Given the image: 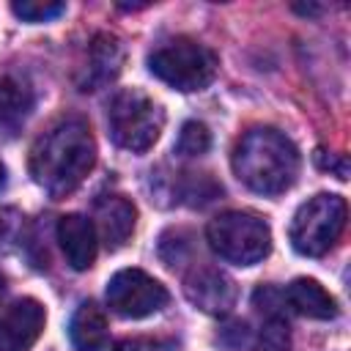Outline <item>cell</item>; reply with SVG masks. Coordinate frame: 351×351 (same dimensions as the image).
Returning a JSON list of instances; mask_svg holds the SVG:
<instances>
[{
  "instance_id": "cell-1",
  "label": "cell",
  "mask_w": 351,
  "mask_h": 351,
  "mask_svg": "<svg viewBox=\"0 0 351 351\" xmlns=\"http://www.w3.org/2000/svg\"><path fill=\"white\" fill-rule=\"evenodd\" d=\"M96 165V143L85 118H63L30 148V176L52 197L74 192Z\"/></svg>"
},
{
  "instance_id": "cell-2",
  "label": "cell",
  "mask_w": 351,
  "mask_h": 351,
  "mask_svg": "<svg viewBox=\"0 0 351 351\" xmlns=\"http://www.w3.org/2000/svg\"><path fill=\"white\" fill-rule=\"evenodd\" d=\"M236 178L258 195H282L293 186L302 159L291 137L274 126H255L241 134L230 156Z\"/></svg>"
},
{
  "instance_id": "cell-3",
  "label": "cell",
  "mask_w": 351,
  "mask_h": 351,
  "mask_svg": "<svg viewBox=\"0 0 351 351\" xmlns=\"http://www.w3.org/2000/svg\"><path fill=\"white\" fill-rule=\"evenodd\" d=\"M217 66H219L217 55L206 44L189 36L167 38L148 55L151 74L181 93L208 88L217 77Z\"/></svg>"
},
{
  "instance_id": "cell-4",
  "label": "cell",
  "mask_w": 351,
  "mask_h": 351,
  "mask_svg": "<svg viewBox=\"0 0 351 351\" xmlns=\"http://www.w3.org/2000/svg\"><path fill=\"white\" fill-rule=\"evenodd\" d=\"M165 112L162 107L137 88H123L110 99L107 129L110 140L132 154H145L162 134Z\"/></svg>"
},
{
  "instance_id": "cell-5",
  "label": "cell",
  "mask_w": 351,
  "mask_h": 351,
  "mask_svg": "<svg viewBox=\"0 0 351 351\" xmlns=\"http://www.w3.org/2000/svg\"><path fill=\"white\" fill-rule=\"evenodd\" d=\"M208 247L228 263L252 266L261 263L271 250L269 222L252 211H225L206 228Z\"/></svg>"
},
{
  "instance_id": "cell-6",
  "label": "cell",
  "mask_w": 351,
  "mask_h": 351,
  "mask_svg": "<svg viewBox=\"0 0 351 351\" xmlns=\"http://www.w3.org/2000/svg\"><path fill=\"white\" fill-rule=\"evenodd\" d=\"M346 217H348L346 200L340 195L321 192L296 208L288 228V239L299 255L321 258L337 244L346 228Z\"/></svg>"
},
{
  "instance_id": "cell-7",
  "label": "cell",
  "mask_w": 351,
  "mask_h": 351,
  "mask_svg": "<svg viewBox=\"0 0 351 351\" xmlns=\"http://www.w3.org/2000/svg\"><path fill=\"white\" fill-rule=\"evenodd\" d=\"M107 304L115 315L121 318H145L159 313L170 293L167 288L154 280L151 274H145L143 269H121L110 277L107 282Z\"/></svg>"
},
{
  "instance_id": "cell-8",
  "label": "cell",
  "mask_w": 351,
  "mask_h": 351,
  "mask_svg": "<svg viewBox=\"0 0 351 351\" xmlns=\"http://www.w3.org/2000/svg\"><path fill=\"white\" fill-rule=\"evenodd\" d=\"M47 324V310L38 299H16L0 313V351H30Z\"/></svg>"
},
{
  "instance_id": "cell-9",
  "label": "cell",
  "mask_w": 351,
  "mask_h": 351,
  "mask_svg": "<svg viewBox=\"0 0 351 351\" xmlns=\"http://www.w3.org/2000/svg\"><path fill=\"white\" fill-rule=\"evenodd\" d=\"M184 293H186V299L197 310H203L208 315H225V313H230V307L236 304V296H239L236 282L225 271L211 269V266L195 269L184 280Z\"/></svg>"
},
{
  "instance_id": "cell-10",
  "label": "cell",
  "mask_w": 351,
  "mask_h": 351,
  "mask_svg": "<svg viewBox=\"0 0 351 351\" xmlns=\"http://www.w3.org/2000/svg\"><path fill=\"white\" fill-rule=\"evenodd\" d=\"M58 241L71 269L85 271L93 266L96 252H99V233H96L93 219L82 214H63L58 219Z\"/></svg>"
},
{
  "instance_id": "cell-11",
  "label": "cell",
  "mask_w": 351,
  "mask_h": 351,
  "mask_svg": "<svg viewBox=\"0 0 351 351\" xmlns=\"http://www.w3.org/2000/svg\"><path fill=\"white\" fill-rule=\"evenodd\" d=\"M96 233L110 250H118L129 241L137 225V208L121 195H104L96 200Z\"/></svg>"
},
{
  "instance_id": "cell-12",
  "label": "cell",
  "mask_w": 351,
  "mask_h": 351,
  "mask_svg": "<svg viewBox=\"0 0 351 351\" xmlns=\"http://www.w3.org/2000/svg\"><path fill=\"white\" fill-rule=\"evenodd\" d=\"M121 63H123L121 41L110 33L93 36L90 49H88V71H85V80H82V90H96L101 85L112 82L121 71Z\"/></svg>"
},
{
  "instance_id": "cell-13",
  "label": "cell",
  "mask_w": 351,
  "mask_h": 351,
  "mask_svg": "<svg viewBox=\"0 0 351 351\" xmlns=\"http://www.w3.org/2000/svg\"><path fill=\"white\" fill-rule=\"evenodd\" d=\"M282 296H285V304L299 315H307V318H315V321H329V318L337 315V302L332 299V293L318 280L296 277L282 291Z\"/></svg>"
},
{
  "instance_id": "cell-14",
  "label": "cell",
  "mask_w": 351,
  "mask_h": 351,
  "mask_svg": "<svg viewBox=\"0 0 351 351\" xmlns=\"http://www.w3.org/2000/svg\"><path fill=\"white\" fill-rule=\"evenodd\" d=\"M69 337L77 351H101L107 346V318L93 302H82L69 324Z\"/></svg>"
},
{
  "instance_id": "cell-15",
  "label": "cell",
  "mask_w": 351,
  "mask_h": 351,
  "mask_svg": "<svg viewBox=\"0 0 351 351\" xmlns=\"http://www.w3.org/2000/svg\"><path fill=\"white\" fill-rule=\"evenodd\" d=\"M33 88L25 80L0 74V126H16L19 121H25L33 110Z\"/></svg>"
},
{
  "instance_id": "cell-16",
  "label": "cell",
  "mask_w": 351,
  "mask_h": 351,
  "mask_svg": "<svg viewBox=\"0 0 351 351\" xmlns=\"http://www.w3.org/2000/svg\"><path fill=\"white\" fill-rule=\"evenodd\" d=\"M211 148V132L206 123L200 121H186L178 132V140H176V151L184 154V156H200Z\"/></svg>"
},
{
  "instance_id": "cell-17",
  "label": "cell",
  "mask_w": 351,
  "mask_h": 351,
  "mask_svg": "<svg viewBox=\"0 0 351 351\" xmlns=\"http://www.w3.org/2000/svg\"><path fill=\"white\" fill-rule=\"evenodd\" d=\"M11 11L25 19V22H49L66 11V3H52V0H22L11 3Z\"/></svg>"
},
{
  "instance_id": "cell-18",
  "label": "cell",
  "mask_w": 351,
  "mask_h": 351,
  "mask_svg": "<svg viewBox=\"0 0 351 351\" xmlns=\"http://www.w3.org/2000/svg\"><path fill=\"white\" fill-rule=\"evenodd\" d=\"M22 236H25V217L16 208H0V255L22 244Z\"/></svg>"
},
{
  "instance_id": "cell-19",
  "label": "cell",
  "mask_w": 351,
  "mask_h": 351,
  "mask_svg": "<svg viewBox=\"0 0 351 351\" xmlns=\"http://www.w3.org/2000/svg\"><path fill=\"white\" fill-rule=\"evenodd\" d=\"M315 159H318V165H321L324 170H335L337 178H346V176H348V162H346V156H329V159H326V156L318 151Z\"/></svg>"
},
{
  "instance_id": "cell-20",
  "label": "cell",
  "mask_w": 351,
  "mask_h": 351,
  "mask_svg": "<svg viewBox=\"0 0 351 351\" xmlns=\"http://www.w3.org/2000/svg\"><path fill=\"white\" fill-rule=\"evenodd\" d=\"M101 351H143V348H140V343H134V340H115V343L104 346Z\"/></svg>"
},
{
  "instance_id": "cell-21",
  "label": "cell",
  "mask_w": 351,
  "mask_h": 351,
  "mask_svg": "<svg viewBox=\"0 0 351 351\" xmlns=\"http://www.w3.org/2000/svg\"><path fill=\"white\" fill-rule=\"evenodd\" d=\"M5 184V167H3V162H0V186Z\"/></svg>"
},
{
  "instance_id": "cell-22",
  "label": "cell",
  "mask_w": 351,
  "mask_h": 351,
  "mask_svg": "<svg viewBox=\"0 0 351 351\" xmlns=\"http://www.w3.org/2000/svg\"><path fill=\"white\" fill-rule=\"evenodd\" d=\"M0 291H3V277H0Z\"/></svg>"
}]
</instances>
